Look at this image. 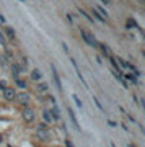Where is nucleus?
I'll return each instance as SVG.
<instances>
[{"mask_svg": "<svg viewBox=\"0 0 145 147\" xmlns=\"http://www.w3.org/2000/svg\"><path fill=\"white\" fill-rule=\"evenodd\" d=\"M80 34H82L83 41L87 42V44H90V46H98V42H96L95 36H93V34H90L88 31H85V30H80Z\"/></svg>", "mask_w": 145, "mask_h": 147, "instance_id": "1", "label": "nucleus"}, {"mask_svg": "<svg viewBox=\"0 0 145 147\" xmlns=\"http://www.w3.org/2000/svg\"><path fill=\"white\" fill-rule=\"evenodd\" d=\"M21 116H23V119H25L26 123H33V121H34V118H36V115H34V111H33L31 108H28V106H26L25 110H23Z\"/></svg>", "mask_w": 145, "mask_h": 147, "instance_id": "2", "label": "nucleus"}, {"mask_svg": "<svg viewBox=\"0 0 145 147\" xmlns=\"http://www.w3.org/2000/svg\"><path fill=\"white\" fill-rule=\"evenodd\" d=\"M3 96H5V100L13 101V100L16 98V92H15V88H11V87H7V88L3 90Z\"/></svg>", "mask_w": 145, "mask_h": 147, "instance_id": "3", "label": "nucleus"}, {"mask_svg": "<svg viewBox=\"0 0 145 147\" xmlns=\"http://www.w3.org/2000/svg\"><path fill=\"white\" fill-rule=\"evenodd\" d=\"M18 103L21 105H28L30 103V95L26 93V92H20V93H16V98H15Z\"/></svg>", "mask_w": 145, "mask_h": 147, "instance_id": "4", "label": "nucleus"}, {"mask_svg": "<svg viewBox=\"0 0 145 147\" xmlns=\"http://www.w3.org/2000/svg\"><path fill=\"white\" fill-rule=\"evenodd\" d=\"M70 61H72V65H73V67H75V70H77V75H78V79H80V82H82V84L85 85V87H87V88H88V84H87V80L83 79V74L80 72V69H78L77 62H75V59H70Z\"/></svg>", "mask_w": 145, "mask_h": 147, "instance_id": "5", "label": "nucleus"}, {"mask_svg": "<svg viewBox=\"0 0 145 147\" xmlns=\"http://www.w3.org/2000/svg\"><path fill=\"white\" fill-rule=\"evenodd\" d=\"M30 77H31V80H34V82H39V80H42V74H41L39 69H33Z\"/></svg>", "mask_w": 145, "mask_h": 147, "instance_id": "6", "label": "nucleus"}, {"mask_svg": "<svg viewBox=\"0 0 145 147\" xmlns=\"http://www.w3.org/2000/svg\"><path fill=\"white\" fill-rule=\"evenodd\" d=\"M51 70H52V75H54V82H56L57 88H59V90H62V84H60V79H59V74H57L56 67H54V65H51Z\"/></svg>", "mask_w": 145, "mask_h": 147, "instance_id": "7", "label": "nucleus"}, {"mask_svg": "<svg viewBox=\"0 0 145 147\" xmlns=\"http://www.w3.org/2000/svg\"><path fill=\"white\" fill-rule=\"evenodd\" d=\"M51 113V116H52V121H60V111H59V108H57L56 105L52 106V110L49 111Z\"/></svg>", "mask_w": 145, "mask_h": 147, "instance_id": "8", "label": "nucleus"}, {"mask_svg": "<svg viewBox=\"0 0 145 147\" xmlns=\"http://www.w3.org/2000/svg\"><path fill=\"white\" fill-rule=\"evenodd\" d=\"M42 119H44V124H51L52 123V116H51V113H49V110L42 111Z\"/></svg>", "mask_w": 145, "mask_h": 147, "instance_id": "9", "label": "nucleus"}, {"mask_svg": "<svg viewBox=\"0 0 145 147\" xmlns=\"http://www.w3.org/2000/svg\"><path fill=\"white\" fill-rule=\"evenodd\" d=\"M67 111H68V115H70V119H72V124L75 126V129H78V131H80V126H78L77 118H75V115H73V111L70 110V108H67Z\"/></svg>", "mask_w": 145, "mask_h": 147, "instance_id": "10", "label": "nucleus"}, {"mask_svg": "<svg viewBox=\"0 0 145 147\" xmlns=\"http://www.w3.org/2000/svg\"><path fill=\"white\" fill-rule=\"evenodd\" d=\"M124 80H129L130 84H139V79H137V77H135V75H132V74H127V75H126L124 77Z\"/></svg>", "mask_w": 145, "mask_h": 147, "instance_id": "11", "label": "nucleus"}, {"mask_svg": "<svg viewBox=\"0 0 145 147\" xmlns=\"http://www.w3.org/2000/svg\"><path fill=\"white\" fill-rule=\"evenodd\" d=\"M5 33H7V36L10 38V39H15V31H13V28L7 26L5 28Z\"/></svg>", "mask_w": 145, "mask_h": 147, "instance_id": "12", "label": "nucleus"}, {"mask_svg": "<svg viewBox=\"0 0 145 147\" xmlns=\"http://www.w3.org/2000/svg\"><path fill=\"white\" fill-rule=\"evenodd\" d=\"M21 65H18V64H13V65H11V72H13V75H18V74L21 72Z\"/></svg>", "mask_w": 145, "mask_h": 147, "instance_id": "13", "label": "nucleus"}, {"mask_svg": "<svg viewBox=\"0 0 145 147\" xmlns=\"http://www.w3.org/2000/svg\"><path fill=\"white\" fill-rule=\"evenodd\" d=\"M132 26H134V28H139V25L135 23V20H132V18H129V20H127V28L130 30Z\"/></svg>", "mask_w": 145, "mask_h": 147, "instance_id": "14", "label": "nucleus"}, {"mask_svg": "<svg viewBox=\"0 0 145 147\" xmlns=\"http://www.w3.org/2000/svg\"><path fill=\"white\" fill-rule=\"evenodd\" d=\"M16 85H18L20 88H26V82L23 79H16Z\"/></svg>", "mask_w": 145, "mask_h": 147, "instance_id": "15", "label": "nucleus"}, {"mask_svg": "<svg viewBox=\"0 0 145 147\" xmlns=\"http://www.w3.org/2000/svg\"><path fill=\"white\" fill-rule=\"evenodd\" d=\"M73 100H75V103H77V106H78V108H82V106H83L82 100H80V98H78L77 95H73Z\"/></svg>", "mask_w": 145, "mask_h": 147, "instance_id": "16", "label": "nucleus"}, {"mask_svg": "<svg viewBox=\"0 0 145 147\" xmlns=\"http://www.w3.org/2000/svg\"><path fill=\"white\" fill-rule=\"evenodd\" d=\"M109 61H111V64H113V67L116 69V70H119V65H117V62H116V59H114V57H109Z\"/></svg>", "mask_w": 145, "mask_h": 147, "instance_id": "17", "label": "nucleus"}, {"mask_svg": "<svg viewBox=\"0 0 145 147\" xmlns=\"http://www.w3.org/2000/svg\"><path fill=\"white\" fill-rule=\"evenodd\" d=\"M38 90H39V92H47V84H41L38 87Z\"/></svg>", "mask_w": 145, "mask_h": 147, "instance_id": "18", "label": "nucleus"}, {"mask_svg": "<svg viewBox=\"0 0 145 147\" xmlns=\"http://www.w3.org/2000/svg\"><path fill=\"white\" fill-rule=\"evenodd\" d=\"M93 101H95V103H96V106H98L99 110H101V111H104V108H103V106H101V103H99V101H98V98H96V96H93Z\"/></svg>", "mask_w": 145, "mask_h": 147, "instance_id": "19", "label": "nucleus"}, {"mask_svg": "<svg viewBox=\"0 0 145 147\" xmlns=\"http://www.w3.org/2000/svg\"><path fill=\"white\" fill-rule=\"evenodd\" d=\"M0 42H2V46H5V44H7V41H5V36L2 34V31H0Z\"/></svg>", "mask_w": 145, "mask_h": 147, "instance_id": "20", "label": "nucleus"}, {"mask_svg": "<svg viewBox=\"0 0 145 147\" xmlns=\"http://www.w3.org/2000/svg\"><path fill=\"white\" fill-rule=\"evenodd\" d=\"M80 13H82V15H85V18H87V20H88V21H93V18H91V16H90V15H87V13H85V11H83V10H80Z\"/></svg>", "mask_w": 145, "mask_h": 147, "instance_id": "21", "label": "nucleus"}, {"mask_svg": "<svg viewBox=\"0 0 145 147\" xmlns=\"http://www.w3.org/2000/svg\"><path fill=\"white\" fill-rule=\"evenodd\" d=\"M7 88V84H5V80H0V90H5Z\"/></svg>", "mask_w": 145, "mask_h": 147, "instance_id": "22", "label": "nucleus"}, {"mask_svg": "<svg viewBox=\"0 0 145 147\" xmlns=\"http://www.w3.org/2000/svg\"><path fill=\"white\" fill-rule=\"evenodd\" d=\"M65 147H73L72 141H68V139H67V141H65Z\"/></svg>", "mask_w": 145, "mask_h": 147, "instance_id": "23", "label": "nucleus"}, {"mask_svg": "<svg viewBox=\"0 0 145 147\" xmlns=\"http://www.w3.org/2000/svg\"><path fill=\"white\" fill-rule=\"evenodd\" d=\"M0 23H5V16H2V15H0Z\"/></svg>", "mask_w": 145, "mask_h": 147, "instance_id": "24", "label": "nucleus"}, {"mask_svg": "<svg viewBox=\"0 0 145 147\" xmlns=\"http://www.w3.org/2000/svg\"><path fill=\"white\" fill-rule=\"evenodd\" d=\"M129 147H135V146H134V144H130V146H129Z\"/></svg>", "mask_w": 145, "mask_h": 147, "instance_id": "25", "label": "nucleus"}, {"mask_svg": "<svg viewBox=\"0 0 145 147\" xmlns=\"http://www.w3.org/2000/svg\"><path fill=\"white\" fill-rule=\"evenodd\" d=\"M0 144H2V136H0Z\"/></svg>", "mask_w": 145, "mask_h": 147, "instance_id": "26", "label": "nucleus"}]
</instances>
